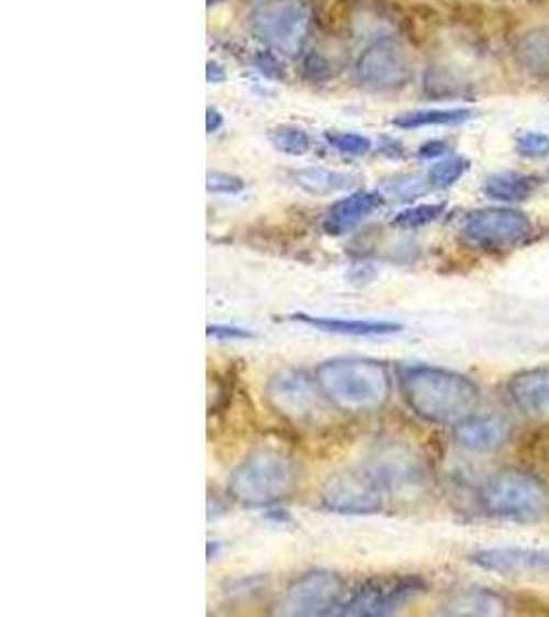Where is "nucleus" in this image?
I'll list each match as a JSON object with an SVG mask.
<instances>
[{
	"label": "nucleus",
	"mask_w": 549,
	"mask_h": 617,
	"mask_svg": "<svg viewBox=\"0 0 549 617\" xmlns=\"http://www.w3.org/2000/svg\"><path fill=\"white\" fill-rule=\"evenodd\" d=\"M482 504L492 517L537 523L549 515V487L531 473L504 470L482 486Z\"/></svg>",
	"instance_id": "20e7f679"
},
{
	"label": "nucleus",
	"mask_w": 549,
	"mask_h": 617,
	"mask_svg": "<svg viewBox=\"0 0 549 617\" xmlns=\"http://www.w3.org/2000/svg\"><path fill=\"white\" fill-rule=\"evenodd\" d=\"M511 435V424L498 416L471 414L452 428L455 442L471 453H494L508 442Z\"/></svg>",
	"instance_id": "4468645a"
},
{
	"label": "nucleus",
	"mask_w": 549,
	"mask_h": 617,
	"mask_svg": "<svg viewBox=\"0 0 549 617\" xmlns=\"http://www.w3.org/2000/svg\"><path fill=\"white\" fill-rule=\"evenodd\" d=\"M383 206V195L377 192H352L332 204L324 218L325 235L344 237L362 225L369 216Z\"/></svg>",
	"instance_id": "2eb2a0df"
},
{
	"label": "nucleus",
	"mask_w": 549,
	"mask_h": 617,
	"mask_svg": "<svg viewBox=\"0 0 549 617\" xmlns=\"http://www.w3.org/2000/svg\"><path fill=\"white\" fill-rule=\"evenodd\" d=\"M515 147L525 159H544L549 155V136L544 132H523L518 134Z\"/></svg>",
	"instance_id": "cd10ccee"
},
{
	"label": "nucleus",
	"mask_w": 549,
	"mask_h": 617,
	"mask_svg": "<svg viewBox=\"0 0 549 617\" xmlns=\"http://www.w3.org/2000/svg\"><path fill=\"white\" fill-rule=\"evenodd\" d=\"M268 138L276 150L291 157H303L311 150V136L296 126H276L268 134Z\"/></svg>",
	"instance_id": "5701e85b"
},
{
	"label": "nucleus",
	"mask_w": 549,
	"mask_h": 617,
	"mask_svg": "<svg viewBox=\"0 0 549 617\" xmlns=\"http://www.w3.org/2000/svg\"><path fill=\"white\" fill-rule=\"evenodd\" d=\"M381 153L388 155L389 159H402L404 157V147L397 141H393V138H383Z\"/></svg>",
	"instance_id": "f704fd0d"
},
{
	"label": "nucleus",
	"mask_w": 549,
	"mask_h": 617,
	"mask_svg": "<svg viewBox=\"0 0 549 617\" xmlns=\"http://www.w3.org/2000/svg\"><path fill=\"white\" fill-rule=\"evenodd\" d=\"M428 591V583L418 574H393L367 579L344 597L339 616L388 617Z\"/></svg>",
	"instance_id": "423d86ee"
},
{
	"label": "nucleus",
	"mask_w": 549,
	"mask_h": 617,
	"mask_svg": "<svg viewBox=\"0 0 549 617\" xmlns=\"http://www.w3.org/2000/svg\"><path fill=\"white\" fill-rule=\"evenodd\" d=\"M539 183L541 181L535 176L504 171L485 179L484 194L496 202H525L537 192Z\"/></svg>",
	"instance_id": "6ab92c4d"
},
{
	"label": "nucleus",
	"mask_w": 549,
	"mask_h": 617,
	"mask_svg": "<svg viewBox=\"0 0 549 617\" xmlns=\"http://www.w3.org/2000/svg\"><path fill=\"white\" fill-rule=\"evenodd\" d=\"M469 161L463 157H449L445 161H438L430 167V171L426 173L428 183L437 190H445L451 188L459 179L468 173Z\"/></svg>",
	"instance_id": "b1692460"
},
{
	"label": "nucleus",
	"mask_w": 549,
	"mask_h": 617,
	"mask_svg": "<svg viewBox=\"0 0 549 617\" xmlns=\"http://www.w3.org/2000/svg\"><path fill=\"white\" fill-rule=\"evenodd\" d=\"M266 586L264 576H243L237 581H228L225 586V595L228 599H247L258 595L259 591Z\"/></svg>",
	"instance_id": "c756f323"
},
{
	"label": "nucleus",
	"mask_w": 549,
	"mask_h": 617,
	"mask_svg": "<svg viewBox=\"0 0 549 617\" xmlns=\"http://www.w3.org/2000/svg\"><path fill=\"white\" fill-rule=\"evenodd\" d=\"M209 338L214 340H251L256 334L251 329H245L239 325L211 324L206 327Z\"/></svg>",
	"instance_id": "7c9ffc66"
},
{
	"label": "nucleus",
	"mask_w": 549,
	"mask_h": 617,
	"mask_svg": "<svg viewBox=\"0 0 549 617\" xmlns=\"http://www.w3.org/2000/svg\"><path fill=\"white\" fill-rule=\"evenodd\" d=\"M471 117H475L473 110L466 108H451V110H416L407 114L393 117V126L402 131H414V128H428V126H457L463 124Z\"/></svg>",
	"instance_id": "412c9836"
},
{
	"label": "nucleus",
	"mask_w": 549,
	"mask_h": 617,
	"mask_svg": "<svg viewBox=\"0 0 549 617\" xmlns=\"http://www.w3.org/2000/svg\"><path fill=\"white\" fill-rule=\"evenodd\" d=\"M531 233V218L515 209H482L469 212L461 225L463 242L488 254L511 251L518 245L527 244Z\"/></svg>",
	"instance_id": "0eeeda50"
},
{
	"label": "nucleus",
	"mask_w": 549,
	"mask_h": 617,
	"mask_svg": "<svg viewBox=\"0 0 549 617\" xmlns=\"http://www.w3.org/2000/svg\"><path fill=\"white\" fill-rule=\"evenodd\" d=\"M206 79L209 82H223L226 79L225 68L223 66L214 65V63H209L206 66Z\"/></svg>",
	"instance_id": "c9c22d12"
},
{
	"label": "nucleus",
	"mask_w": 549,
	"mask_h": 617,
	"mask_svg": "<svg viewBox=\"0 0 549 617\" xmlns=\"http://www.w3.org/2000/svg\"><path fill=\"white\" fill-rule=\"evenodd\" d=\"M518 65L534 75H549V32H529L515 48Z\"/></svg>",
	"instance_id": "4be33fe9"
},
{
	"label": "nucleus",
	"mask_w": 549,
	"mask_h": 617,
	"mask_svg": "<svg viewBox=\"0 0 549 617\" xmlns=\"http://www.w3.org/2000/svg\"><path fill=\"white\" fill-rule=\"evenodd\" d=\"M294 183L305 190L307 194H336V192H344L350 190L355 186V178L341 171H332V169H324V167H307L296 171L294 176Z\"/></svg>",
	"instance_id": "aec40b11"
},
{
	"label": "nucleus",
	"mask_w": 549,
	"mask_h": 617,
	"mask_svg": "<svg viewBox=\"0 0 549 617\" xmlns=\"http://www.w3.org/2000/svg\"><path fill=\"white\" fill-rule=\"evenodd\" d=\"M206 188H209L211 194H242L243 190H245V181L242 178H237V176H231V173L211 171L209 173V181H206Z\"/></svg>",
	"instance_id": "c85d7f7f"
},
{
	"label": "nucleus",
	"mask_w": 549,
	"mask_h": 617,
	"mask_svg": "<svg viewBox=\"0 0 549 617\" xmlns=\"http://www.w3.org/2000/svg\"><path fill=\"white\" fill-rule=\"evenodd\" d=\"M256 68H258L264 77H268V79H282V68L278 65V60H276L274 56L268 54V52L256 56Z\"/></svg>",
	"instance_id": "2f4dec72"
},
{
	"label": "nucleus",
	"mask_w": 549,
	"mask_h": 617,
	"mask_svg": "<svg viewBox=\"0 0 549 617\" xmlns=\"http://www.w3.org/2000/svg\"><path fill=\"white\" fill-rule=\"evenodd\" d=\"M469 562L478 569L498 572L504 576H529L549 572V550L539 548H490L471 553Z\"/></svg>",
	"instance_id": "f8f14e48"
},
{
	"label": "nucleus",
	"mask_w": 549,
	"mask_h": 617,
	"mask_svg": "<svg viewBox=\"0 0 549 617\" xmlns=\"http://www.w3.org/2000/svg\"><path fill=\"white\" fill-rule=\"evenodd\" d=\"M369 471L379 480V484L385 487V492L407 486L421 478L418 461L405 456L402 449H393V447L379 449L372 457Z\"/></svg>",
	"instance_id": "f3484780"
},
{
	"label": "nucleus",
	"mask_w": 549,
	"mask_h": 617,
	"mask_svg": "<svg viewBox=\"0 0 549 617\" xmlns=\"http://www.w3.org/2000/svg\"><path fill=\"white\" fill-rule=\"evenodd\" d=\"M355 77L369 91H397L412 79V66L393 37H379L358 56Z\"/></svg>",
	"instance_id": "1a4fd4ad"
},
{
	"label": "nucleus",
	"mask_w": 549,
	"mask_h": 617,
	"mask_svg": "<svg viewBox=\"0 0 549 617\" xmlns=\"http://www.w3.org/2000/svg\"><path fill=\"white\" fill-rule=\"evenodd\" d=\"M320 503L338 515H372L385 504V487L371 471H346L325 484Z\"/></svg>",
	"instance_id": "9d476101"
},
{
	"label": "nucleus",
	"mask_w": 549,
	"mask_h": 617,
	"mask_svg": "<svg viewBox=\"0 0 549 617\" xmlns=\"http://www.w3.org/2000/svg\"><path fill=\"white\" fill-rule=\"evenodd\" d=\"M299 471L291 457L264 449L247 457L228 478V494L245 506L268 508L289 498L296 487Z\"/></svg>",
	"instance_id": "7ed1b4c3"
},
{
	"label": "nucleus",
	"mask_w": 549,
	"mask_h": 617,
	"mask_svg": "<svg viewBox=\"0 0 549 617\" xmlns=\"http://www.w3.org/2000/svg\"><path fill=\"white\" fill-rule=\"evenodd\" d=\"M315 381L334 406L350 414H371L388 404L391 374L381 360L332 358L315 369Z\"/></svg>",
	"instance_id": "f03ea898"
},
{
	"label": "nucleus",
	"mask_w": 549,
	"mask_h": 617,
	"mask_svg": "<svg viewBox=\"0 0 549 617\" xmlns=\"http://www.w3.org/2000/svg\"><path fill=\"white\" fill-rule=\"evenodd\" d=\"M400 391L416 416L442 426L466 420L480 406V388L469 377L430 364L402 367Z\"/></svg>",
	"instance_id": "f257e3e1"
},
{
	"label": "nucleus",
	"mask_w": 549,
	"mask_h": 617,
	"mask_svg": "<svg viewBox=\"0 0 549 617\" xmlns=\"http://www.w3.org/2000/svg\"><path fill=\"white\" fill-rule=\"evenodd\" d=\"M440 612L445 616H501L506 612V602L494 591L468 586L451 593Z\"/></svg>",
	"instance_id": "a211bd4d"
},
{
	"label": "nucleus",
	"mask_w": 549,
	"mask_h": 617,
	"mask_svg": "<svg viewBox=\"0 0 549 617\" xmlns=\"http://www.w3.org/2000/svg\"><path fill=\"white\" fill-rule=\"evenodd\" d=\"M433 186L428 183V178H421V176H400L385 183V192L389 195H395L400 200H412L418 195L426 194Z\"/></svg>",
	"instance_id": "bb28decb"
},
{
	"label": "nucleus",
	"mask_w": 549,
	"mask_h": 617,
	"mask_svg": "<svg viewBox=\"0 0 549 617\" xmlns=\"http://www.w3.org/2000/svg\"><path fill=\"white\" fill-rule=\"evenodd\" d=\"M325 143L341 155L350 157H362L372 148L371 138L356 132H327Z\"/></svg>",
	"instance_id": "a878e982"
},
{
	"label": "nucleus",
	"mask_w": 549,
	"mask_h": 617,
	"mask_svg": "<svg viewBox=\"0 0 549 617\" xmlns=\"http://www.w3.org/2000/svg\"><path fill=\"white\" fill-rule=\"evenodd\" d=\"M449 143H445V141H430V143H424L421 148H418V157L421 159H440V157H445V155H449Z\"/></svg>",
	"instance_id": "473e14b6"
},
{
	"label": "nucleus",
	"mask_w": 549,
	"mask_h": 617,
	"mask_svg": "<svg viewBox=\"0 0 549 617\" xmlns=\"http://www.w3.org/2000/svg\"><path fill=\"white\" fill-rule=\"evenodd\" d=\"M247 21L261 44L284 56H299L313 30V13L305 0H256Z\"/></svg>",
	"instance_id": "39448f33"
},
{
	"label": "nucleus",
	"mask_w": 549,
	"mask_h": 617,
	"mask_svg": "<svg viewBox=\"0 0 549 617\" xmlns=\"http://www.w3.org/2000/svg\"><path fill=\"white\" fill-rule=\"evenodd\" d=\"M346 597L344 579L329 570H313L296 579L278 602L276 612L287 617H322L338 614Z\"/></svg>",
	"instance_id": "6e6552de"
},
{
	"label": "nucleus",
	"mask_w": 549,
	"mask_h": 617,
	"mask_svg": "<svg viewBox=\"0 0 549 617\" xmlns=\"http://www.w3.org/2000/svg\"><path fill=\"white\" fill-rule=\"evenodd\" d=\"M219 2H221V0H209V4H219Z\"/></svg>",
	"instance_id": "58836bf2"
},
{
	"label": "nucleus",
	"mask_w": 549,
	"mask_h": 617,
	"mask_svg": "<svg viewBox=\"0 0 549 617\" xmlns=\"http://www.w3.org/2000/svg\"><path fill=\"white\" fill-rule=\"evenodd\" d=\"M508 395L518 412L534 423H549V367H534L508 381Z\"/></svg>",
	"instance_id": "ddd939ff"
},
{
	"label": "nucleus",
	"mask_w": 549,
	"mask_h": 617,
	"mask_svg": "<svg viewBox=\"0 0 549 617\" xmlns=\"http://www.w3.org/2000/svg\"><path fill=\"white\" fill-rule=\"evenodd\" d=\"M442 212H445V204H418V206L400 212L393 218V227L407 228V231L426 227L440 218Z\"/></svg>",
	"instance_id": "393cba45"
},
{
	"label": "nucleus",
	"mask_w": 549,
	"mask_h": 617,
	"mask_svg": "<svg viewBox=\"0 0 549 617\" xmlns=\"http://www.w3.org/2000/svg\"><path fill=\"white\" fill-rule=\"evenodd\" d=\"M268 517L274 519L276 523H289V520H291V517L287 515V511H280V508H270V511H268Z\"/></svg>",
	"instance_id": "e433bc0d"
},
{
	"label": "nucleus",
	"mask_w": 549,
	"mask_h": 617,
	"mask_svg": "<svg viewBox=\"0 0 549 617\" xmlns=\"http://www.w3.org/2000/svg\"><path fill=\"white\" fill-rule=\"evenodd\" d=\"M296 324H305L324 334L336 336H355V338H374V336H393L404 329L402 324L377 322V319H339V317H317L309 313H294L289 317Z\"/></svg>",
	"instance_id": "dca6fc26"
},
{
	"label": "nucleus",
	"mask_w": 549,
	"mask_h": 617,
	"mask_svg": "<svg viewBox=\"0 0 549 617\" xmlns=\"http://www.w3.org/2000/svg\"><path fill=\"white\" fill-rule=\"evenodd\" d=\"M322 395L317 381L305 371L284 369L268 379L266 397L276 412L292 423H303L315 418L322 410Z\"/></svg>",
	"instance_id": "9b49d317"
},
{
	"label": "nucleus",
	"mask_w": 549,
	"mask_h": 617,
	"mask_svg": "<svg viewBox=\"0 0 549 617\" xmlns=\"http://www.w3.org/2000/svg\"><path fill=\"white\" fill-rule=\"evenodd\" d=\"M223 124H225L223 114H221L219 110H214V108H209V112H206V132H209V134H214V132H219L223 128Z\"/></svg>",
	"instance_id": "72a5a7b5"
},
{
	"label": "nucleus",
	"mask_w": 549,
	"mask_h": 617,
	"mask_svg": "<svg viewBox=\"0 0 549 617\" xmlns=\"http://www.w3.org/2000/svg\"><path fill=\"white\" fill-rule=\"evenodd\" d=\"M219 543L216 541H209V553H206V558H209V562H212L216 556H219Z\"/></svg>",
	"instance_id": "4c0bfd02"
}]
</instances>
